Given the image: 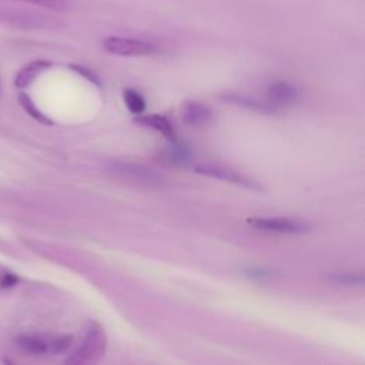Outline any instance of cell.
I'll return each mask as SVG.
<instances>
[{
	"label": "cell",
	"mask_w": 365,
	"mask_h": 365,
	"mask_svg": "<svg viewBox=\"0 0 365 365\" xmlns=\"http://www.w3.org/2000/svg\"><path fill=\"white\" fill-rule=\"evenodd\" d=\"M111 171L127 178V180L138 182V184H144V185H160L161 184V177L158 174H155L153 170L145 168L138 164L113 163Z\"/></svg>",
	"instance_id": "5"
},
{
	"label": "cell",
	"mask_w": 365,
	"mask_h": 365,
	"mask_svg": "<svg viewBox=\"0 0 365 365\" xmlns=\"http://www.w3.org/2000/svg\"><path fill=\"white\" fill-rule=\"evenodd\" d=\"M134 121L144 127H148V128H153V130L161 133L170 141H175V131H174L171 123L164 115H158V114L141 115V114H138Z\"/></svg>",
	"instance_id": "8"
},
{
	"label": "cell",
	"mask_w": 365,
	"mask_h": 365,
	"mask_svg": "<svg viewBox=\"0 0 365 365\" xmlns=\"http://www.w3.org/2000/svg\"><path fill=\"white\" fill-rule=\"evenodd\" d=\"M181 118L188 125H202L211 120V110L198 101H187L181 108Z\"/></svg>",
	"instance_id": "7"
},
{
	"label": "cell",
	"mask_w": 365,
	"mask_h": 365,
	"mask_svg": "<svg viewBox=\"0 0 365 365\" xmlns=\"http://www.w3.org/2000/svg\"><path fill=\"white\" fill-rule=\"evenodd\" d=\"M222 98H225L227 101H231V103H234V104H240V106L252 108V110H259V111H267V113H271L272 110H275V108H272L268 103L264 104V103H259V101L252 100V98H248V97H241V96H232V94H230V96H225V97H222Z\"/></svg>",
	"instance_id": "12"
},
{
	"label": "cell",
	"mask_w": 365,
	"mask_h": 365,
	"mask_svg": "<svg viewBox=\"0 0 365 365\" xmlns=\"http://www.w3.org/2000/svg\"><path fill=\"white\" fill-rule=\"evenodd\" d=\"M123 98H124V103H125L127 108H128L134 115L143 114V111L145 110V101H144L143 96H141L140 93H137L135 90H133V88H124V90H123Z\"/></svg>",
	"instance_id": "11"
},
{
	"label": "cell",
	"mask_w": 365,
	"mask_h": 365,
	"mask_svg": "<svg viewBox=\"0 0 365 365\" xmlns=\"http://www.w3.org/2000/svg\"><path fill=\"white\" fill-rule=\"evenodd\" d=\"M74 71H77L78 74H81L83 77H86L88 81H91V83H94L96 86H100V80H98V77H97V74H94L90 68H87V67H83V66H80V64H71L70 66Z\"/></svg>",
	"instance_id": "16"
},
{
	"label": "cell",
	"mask_w": 365,
	"mask_h": 365,
	"mask_svg": "<svg viewBox=\"0 0 365 365\" xmlns=\"http://www.w3.org/2000/svg\"><path fill=\"white\" fill-rule=\"evenodd\" d=\"M335 282L344 285H356L362 284V275L359 274H335L331 277Z\"/></svg>",
	"instance_id": "15"
},
{
	"label": "cell",
	"mask_w": 365,
	"mask_h": 365,
	"mask_svg": "<svg viewBox=\"0 0 365 365\" xmlns=\"http://www.w3.org/2000/svg\"><path fill=\"white\" fill-rule=\"evenodd\" d=\"M103 47L111 54L117 56H148L155 51L154 46L135 38H125L111 36L103 40Z\"/></svg>",
	"instance_id": "3"
},
{
	"label": "cell",
	"mask_w": 365,
	"mask_h": 365,
	"mask_svg": "<svg viewBox=\"0 0 365 365\" xmlns=\"http://www.w3.org/2000/svg\"><path fill=\"white\" fill-rule=\"evenodd\" d=\"M247 222L257 230L282 232V234H304L309 231V225L289 218H248Z\"/></svg>",
	"instance_id": "4"
},
{
	"label": "cell",
	"mask_w": 365,
	"mask_h": 365,
	"mask_svg": "<svg viewBox=\"0 0 365 365\" xmlns=\"http://www.w3.org/2000/svg\"><path fill=\"white\" fill-rule=\"evenodd\" d=\"M107 348V336L104 332V328L98 322H91L83 344L78 346V349L73 354L67 362L70 364H87V362H96L98 361Z\"/></svg>",
	"instance_id": "1"
},
{
	"label": "cell",
	"mask_w": 365,
	"mask_h": 365,
	"mask_svg": "<svg viewBox=\"0 0 365 365\" xmlns=\"http://www.w3.org/2000/svg\"><path fill=\"white\" fill-rule=\"evenodd\" d=\"M195 171L198 174H204V175H208V177H212V178L224 180V181L231 182V184L241 185V187H245V188H250V190H262V187L258 182H255L254 180L248 178L247 175L241 174L240 171H237V170H234L228 165H224V164L202 163V164L195 167Z\"/></svg>",
	"instance_id": "2"
},
{
	"label": "cell",
	"mask_w": 365,
	"mask_h": 365,
	"mask_svg": "<svg viewBox=\"0 0 365 365\" xmlns=\"http://www.w3.org/2000/svg\"><path fill=\"white\" fill-rule=\"evenodd\" d=\"M19 100H20V103H21V106L24 107V110L31 115V117H34L36 120H38L40 123H44V124H53L44 114H41V111H38L37 108H36V106L33 104V101L26 96V94H20L19 96Z\"/></svg>",
	"instance_id": "14"
},
{
	"label": "cell",
	"mask_w": 365,
	"mask_h": 365,
	"mask_svg": "<svg viewBox=\"0 0 365 365\" xmlns=\"http://www.w3.org/2000/svg\"><path fill=\"white\" fill-rule=\"evenodd\" d=\"M51 66L50 61L46 60H36L29 63L27 66H24L16 76V86L17 87H26L29 86L40 73H43L44 70H47Z\"/></svg>",
	"instance_id": "10"
},
{
	"label": "cell",
	"mask_w": 365,
	"mask_h": 365,
	"mask_svg": "<svg viewBox=\"0 0 365 365\" xmlns=\"http://www.w3.org/2000/svg\"><path fill=\"white\" fill-rule=\"evenodd\" d=\"M267 98H268V104H272L274 107L291 104L298 98V90L289 83L278 81L268 87Z\"/></svg>",
	"instance_id": "6"
},
{
	"label": "cell",
	"mask_w": 365,
	"mask_h": 365,
	"mask_svg": "<svg viewBox=\"0 0 365 365\" xmlns=\"http://www.w3.org/2000/svg\"><path fill=\"white\" fill-rule=\"evenodd\" d=\"M17 345L33 355H43V354H51V339H44L41 336H33V335H21L16 339Z\"/></svg>",
	"instance_id": "9"
},
{
	"label": "cell",
	"mask_w": 365,
	"mask_h": 365,
	"mask_svg": "<svg viewBox=\"0 0 365 365\" xmlns=\"http://www.w3.org/2000/svg\"><path fill=\"white\" fill-rule=\"evenodd\" d=\"M9 1H24V3L36 4V6L50 9L54 11H66L68 9L67 0H9Z\"/></svg>",
	"instance_id": "13"
}]
</instances>
